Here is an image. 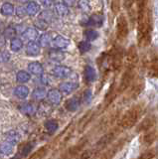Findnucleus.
Instances as JSON below:
<instances>
[{
	"instance_id": "obj_1",
	"label": "nucleus",
	"mask_w": 158,
	"mask_h": 159,
	"mask_svg": "<svg viewBox=\"0 0 158 159\" xmlns=\"http://www.w3.org/2000/svg\"><path fill=\"white\" fill-rule=\"evenodd\" d=\"M138 45L140 47H146L150 44L151 41V31H152V22H151V10L149 7H145L138 10Z\"/></svg>"
},
{
	"instance_id": "obj_2",
	"label": "nucleus",
	"mask_w": 158,
	"mask_h": 159,
	"mask_svg": "<svg viewBox=\"0 0 158 159\" xmlns=\"http://www.w3.org/2000/svg\"><path fill=\"white\" fill-rule=\"evenodd\" d=\"M143 111H144V107H143L142 103H138L136 106L129 108L121 117L120 126L124 129L132 127L137 122L138 119L140 118L141 114L143 113Z\"/></svg>"
},
{
	"instance_id": "obj_3",
	"label": "nucleus",
	"mask_w": 158,
	"mask_h": 159,
	"mask_svg": "<svg viewBox=\"0 0 158 159\" xmlns=\"http://www.w3.org/2000/svg\"><path fill=\"white\" fill-rule=\"evenodd\" d=\"M134 69L135 67H130V66L125 67V72L123 73L121 80H120V87L117 88V91L120 93L126 91V89L132 84L133 80H134V74H135Z\"/></svg>"
},
{
	"instance_id": "obj_4",
	"label": "nucleus",
	"mask_w": 158,
	"mask_h": 159,
	"mask_svg": "<svg viewBox=\"0 0 158 159\" xmlns=\"http://www.w3.org/2000/svg\"><path fill=\"white\" fill-rule=\"evenodd\" d=\"M120 133V128H113L112 130L108 131L106 134H105L100 140L97 142V146L96 149L98 151H101L102 149H103L105 147H106L107 145H110L111 143L113 142V140L118 136V134Z\"/></svg>"
},
{
	"instance_id": "obj_5",
	"label": "nucleus",
	"mask_w": 158,
	"mask_h": 159,
	"mask_svg": "<svg viewBox=\"0 0 158 159\" xmlns=\"http://www.w3.org/2000/svg\"><path fill=\"white\" fill-rule=\"evenodd\" d=\"M128 35V23L124 15H120L116 21V36L120 41H123Z\"/></svg>"
},
{
	"instance_id": "obj_6",
	"label": "nucleus",
	"mask_w": 158,
	"mask_h": 159,
	"mask_svg": "<svg viewBox=\"0 0 158 159\" xmlns=\"http://www.w3.org/2000/svg\"><path fill=\"white\" fill-rule=\"evenodd\" d=\"M142 91H143V82L141 80H137L135 84H133L130 89L127 92V96L125 97V101L129 102V101H132V99H135L141 93Z\"/></svg>"
},
{
	"instance_id": "obj_7",
	"label": "nucleus",
	"mask_w": 158,
	"mask_h": 159,
	"mask_svg": "<svg viewBox=\"0 0 158 159\" xmlns=\"http://www.w3.org/2000/svg\"><path fill=\"white\" fill-rule=\"evenodd\" d=\"M156 120H157V118L155 116H153V114H150V116L144 117L142 119V121L138 124V126L136 128L137 132L147 131V130H149V129L153 128V126H154L156 123Z\"/></svg>"
},
{
	"instance_id": "obj_8",
	"label": "nucleus",
	"mask_w": 158,
	"mask_h": 159,
	"mask_svg": "<svg viewBox=\"0 0 158 159\" xmlns=\"http://www.w3.org/2000/svg\"><path fill=\"white\" fill-rule=\"evenodd\" d=\"M138 61V54L137 50L134 46H130L129 49L127 50L126 53V61H125V66H130V67H136V64Z\"/></svg>"
},
{
	"instance_id": "obj_9",
	"label": "nucleus",
	"mask_w": 158,
	"mask_h": 159,
	"mask_svg": "<svg viewBox=\"0 0 158 159\" xmlns=\"http://www.w3.org/2000/svg\"><path fill=\"white\" fill-rule=\"evenodd\" d=\"M122 50L121 48H115V50L112 53V57H111V66L115 70H118L121 67L122 64Z\"/></svg>"
},
{
	"instance_id": "obj_10",
	"label": "nucleus",
	"mask_w": 158,
	"mask_h": 159,
	"mask_svg": "<svg viewBox=\"0 0 158 159\" xmlns=\"http://www.w3.org/2000/svg\"><path fill=\"white\" fill-rule=\"evenodd\" d=\"M148 76L158 78V56H152L148 62Z\"/></svg>"
},
{
	"instance_id": "obj_11",
	"label": "nucleus",
	"mask_w": 158,
	"mask_h": 159,
	"mask_svg": "<svg viewBox=\"0 0 158 159\" xmlns=\"http://www.w3.org/2000/svg\"><path fill=\"white\" fill-rule=\"evenodd\" d=\"M52 72H53L54 76H56L57 78L66 79L72 74V70L66 66H57L53 69Z\"/></svg>"
},
{
	"instance_id": "obj_12",
	"label": "nucleus",
	"mask_w": 158,
	"mask_h": 159,
	"mask_svg": "<svg viewBox=\"0 0 158 159\" xmlns=\"http://www.w3.org/2000/svg\"><path fill=\"white\" fill-rule=\"evenodd\" d=\"M51 45L53 48H56V49H65L70 45V40L63 36H57L52 41Z\"/></svg>"
},
{
	"instance_id": "obj_13",
	"label": "nucleus",
	"mask_w": 158,
	"mask_h": 159,
	"mask_svg": "<svg viewBox=\"0 0 158 159\" xmlns=\"http://www.w3.org/2000/svg\"><path fill=\"white\" fill-rule=\"evenodd\" d=\"M48 99L52 104H59L62 99V93L60 89H50L48 92Z\"/></svg>"
},
{
	"instance_id": "obj_14",
	"label": "nucleus",
	"mask_w": 158,
	"mask_h": 159,
	"mask_svg": "<svg viewBox=\"0 0 158 159\" xmlns=\"http://www.w3.org/2000/svg\"><path fill=\"white\" fill-rule=\"evenodd\" d=\"M103 24V15L97 13L93 14L90 17V19L86 22L87 26H96V27H101Z\"/></svg>"
},
{
	"instance_id": "obj_15",
	"label": "nucleus",
	"mask_w": 158,
	"mask_h": 159,
	"mask_svg": "<svg viewBox=\"0 0 158 159\" xmlns=\"http://www.w3.org/2000/svg\"><path fill=\"white\" fill-rule=\"evenodd\" d=\"M93 117V111H88L85 116L82 117V119L79 122V131L83 132L85 129L87 128L88 124L92 121V119Z\"/></svg>"
},
{
	"instance_id": "obj_16",
	"label": "nucleus",
	"mask_w": 158,
	"mask_h": 159,
	"mask_svg": "<svg viewBox=\"0 0 158 159\" xmlns=\"http://www.w3.org/2000/svg\"><path fill=\"white\" fill-rule=\"evenodd\" d=\"M79 87V84L77 83H63L60 84L59 87V89L61 91V93L63 94H70L71 93H73L75 89Z\"/></svg>"
},
{
	"instance_id": "obj_17",
	"label": "nucleus",
	"mask_w": 158,
	"mask_h": 159,
	"mask_svg": "<svg viewBox=\"0 0 158 159\" xmlns=\"http://www.w3.org/2000/svg\"><path fill=\"white\" fill-rule=\"evenodd\" d=\"M26 53L27 55L31 57H36L40 54V46L34 41H30L27 44L26 47Z\"/></svg>"
},
{
	"instance_id": "obj_18",
	"label": "nucleus",
	"mask_w": 158,
	"mask_h": 159,
	"mask_svg": "<svg viewBox=\"0 0 158 159\" xmlns=\"http://www.w3.org/2000/svg\"><path fill=\"white\" fill-rule=\"evenodd\" d=\"M80 98L78 97H73L71 98H69L66 102V108L69 111H76L77 109L80 107Z\"/></svg>"
},
{
	"instance_id": "obj_19",
	"label": "nucleus",
	"mask_w": 158,
	"mask_h": 159,
	"mask_svg": "<svg viewBox=\"0 0 158 159\" xmlns=\"http://www.w3.org/2000/svg\"><path fill=\"white\" fill-rule=\"evenodd\" d=\"M85 79L88 83H93L96 81L97 79V73L95 71V69L91 67L90 65L85 68Z\"/></svg>"
},
{
	"instance_id": "obj_20",
	"label": "nucleus",
	"mask_w": 158,
	"mask_h": 159,
	"mask_svg": "<svg viewBox=\"0 0 158 159\" xmlns=\"http://www.w3.org/2000/svg\"><path fill=\"white\" fill-rule=\"evenodd\" d=\"M29 72L34 75H42L43 74V67L39 62H31L28 65Z\"/></svg>"
},
{
	"instance_id": "obj_21",
	"label": "nucleus",
	"mask_w": 158,
	"mask_h": 159,
	"mask_svg": "<svg viewBox=\"0 0 158 159\" xmlns=\"http://www.w3.org/2000/svg\"><path fill=\"white\" fill-rule=\"evenodd\" d=\"M5 140L12 144H16L20 140V134L15 130H10L5 134Z\"/></svg>"
},
{
	"instance_id": "obj_22",
	"label": "nucleus",
	"mask_w": 158,
	"mask_h": 159,
	"mask_svg": "<svg viewBox=\"0 0 158 159\" xmlns=\"http://www.w3.org/2000/svg\"><path fill=\"white\" fill-rule=\"evenodd\" d=\"M55 10L59 16H66L69 14V8L65 2H58L55 4Z\"/></svg>"
},
{
	"instance_id": "obj_23",
	"label": "nucleus",
	"mask_w": 158,
	"mask_h": 159,
	"mask_svg": "<svg viewBox=\"0 0 158 159\" xmlns=\"http://www.w3.org/2000/svg\"><path fill=\"white\" fill-rule=\"evenodd\" d=\"M49 57L52 60H54V61L61 62L66 58V54L63 51H61V50H52V51H50V53H49Z\"/></svg>"
},
{
	"instance_id": "obj_24",
	"label": "nucleus",
	"mask_w": 158,
	"mask_h": 159,
	"mask_svg": "<svg viewBox=\"0 0 158 159\" xmlns=\"http://www.w3.org/2000/svg\"><path fill=\"white\" fill-rule=\"evenodd\" d=\"M39 9H40V6H39V4L35 1L29 2L26 7L27 13L29 16H35V15L39 12Z\"/></svg>"
},
{
	"instance_id": "obj_25",
	"label": "nucleus",
	"mask_w": 158,
	"mask_h": 159,
	"mask_svg": "<svg viewBox=\"0 0 158 159\" xmlns=\"http://www.w3.org/2000/svg\"><path fill=\"white\" fill-rule=\"evenodd\" d=\"M14 94L19 98H25L29 94V89L25 86H18L14 89Z\"/></svg>"
},
{
	"instance_id": "obj_26",
	"label": "nucleus",
	"mask_w": 158,
	"mask_h": 159,
	"mask_svg": "<svg viewBox=\"0 0 158 159\" xmlns=\"http://www.w3.org/2000/svg\"><path fill=\"white\" fill-rule=\"evenodd\" d=\"M35 146V142H27L25 144H23V145L19 148V153L21 154L22 156H27L29 153L32 151V149Z\"/></svg>"
},
{
	"instance_id": "obj_27",
	"label": "nucleus",
	"mask_w": 158,
	"mask_h": 159,
	"mask_svg": "<svg viewBox=\"0 0 158 159\" xmlns=\"http://www.w3.org/2000/svg\"><path fill=\"white\" fill-rule=\"evenodd\" d=\"M44 126H45L46 130L50 133V134H53L57 131V129L59 128V124L56 120H54V119H50V120H48L45 122L44 124Z\"/></svg>"
},
{
	"instance_id": "obj_28",
	"label": "nucleus",
	"mask_w": 158,
	"mask_h": 159,
	"mask_svg": "<svg viewBox=\"0 0 158 159\" xmlns=\"http://www.w3.org/2000/svg\"><path fill=\"white\" fill-rule=\"evenodd\" d=\"M47 92L42 88H38L36 89H34V92L32 93V97L35 101H42L47 97Z\"/></svg>"
},
{
	"instance_id": "obj_29",
	"label": "nucleus",
	"mask_w": 158,
	"mask_h": 159,
	"mask_svg": "<svg viewBox=\"0 0 158 159\" xmlns=\"http://www.w3.org/2000/svg\"><path fill=\"white\" fill-rule=\"evenodd\" d=\"M156 138V134H155V131L152 130V128L149 129V130H147V132L144 134V136H143V141H144L145 144H152L154 142Z\"/></svg>"
},
{
	"instance_id": "obj_30",
	"label": "nucleus",
	"mask_w": 158,
	"mask_h": 159,
	"mask_svg": "<svg viewBox=\"0 0 158 159\" xmlns=\"http://www.w3.org/2000/svg\"><path fill=\"white\" fill-rule=\"evenodd\" d=\"M23 36L29 41H34L38 37V33L34 28H27L23 33Z\"/></svg>"
},
{
	"instance_id": "obj_31",
	"label": "nucleus",
	"mask_w": 158,
	"mask_h": 159,
	"mask_svg": "<svg viewBox=\"0 0 158 159\" xmlns=\"http://www.w3.org/2000/svg\"><path fill=\"white\" fill-rule=\"evenodd\" d=\"M19 109L20 111L24 114H27V116H32L35 112V108L33 107L32 104L30 103H23L19 107Z\"/></svg>"
},
{
	"instance_id": "obj_32",
	"label": "nucleus",
	"mask_w": 158,
	"mask_h": 159,
	"mask_svg": "<svg viewBox=\"0 0 158 159\" xmlns=\"http://www.w3.org/2000/svg\"><path fill=\"white\" fill-rule=\"evenodd\" d=\"M23 47V43L20 39H18V38H13L11 39V43H10V48L12 51L14 52H18V51H20V50L22 49Z\"/></svg>"
},
{
	"instance_id": "obj_33",
	"label": "nucleus",
	"mask_w": 158,
	"mask_h": 159,
	"mask_svg": "<svg viewBox=\"0 0 158 159\" xmlns=\"http://www.w3.org/2000/svg\"><path fill=\"white\" fill-rule=\"evenodd\" d=\"M14 12V6L11 4V3H4L2 6H1V13L3 15H5V16H10L12 15Z\"/></svg>"
},
{
	"instance_id": "obj_34",
	"label": "nucleus",
	"mask_w": 158,
	"mask_h": 159,
	"mask_svg": "<svg viewBox=\"0 0 158 159\" xmlns=\"http://www.w3.org/2000/svg\"><path fill=\"white\" fill-rule=\"evenodd\" d=\"M13 145L14 144L5 141L1 144V154L3 155H9L13 151Z\"/></svg>"
},
{
	"instance_id": "obj_35",
	"label": "nucleus",
	"mask_w": 158,
	"mask_h": 159,
	"mask_svg": "<svg viewBox=\"0 0 158 159\" xmlns=\"http://www.w3.org/2000/svg\"><path fill=\"white\" fill-rule=\"evenodd\" d=\"M30 78H31L30 74L25 71H19L16 76V79L19 83H27L30 80Z\"/></svg>"
},
{
	"instance_id": "obj_36",
	"label": "nucleus",
	"mask_w": 158,
	"mask_h": 159,
	"mask_svg": "<svg viewBox=\"0 0 158 159\" xmlns=\"http://www.w3.org/2000/svg\"><path fill=\"white\" fill-rule=\"evenodd\" d=\"M72 133L70 131V126L67 127V129L64 132H62L60 134V137H59V139H60V144L61 145H65V143L68 141V139L71 137Z\"/></svg>"
},
{
	"instance_id": "obj_37",
	"label": "nucleus",
	"mask_w": 158,
	"mask_h": 159,
	"mask_svg": "<svg viewBox=\"0 0 158 159\" xmlns=\"http://www.w3.org/2000/svg\"><path fill=\"white\" fill-rule=\"evenodd\" d=\"M39 43H40L41 46L47 47L48 45H50L52 43L51 36L49 34H43V35H41L40 39H39Z\"/></svg>"
},
{
	"instance_id": "obj_38",
	"label": "nucleus",
	"mask_w": 158,
	"mask_h": 159,
	"mask_svg": "<svg viewBox=\"0 0 158 159\" xmlns=\"http://www.w3.org/2000/svg\"><path fill=\"white\" fill-rule=\"evenodd\" d=\"M87 143V140H84V141H82V142H80V143H78V145H76V146H74V147H72L70 150H69V153H70V155L71 156H73V155H75V154H77V153H79L80 152L82 149L84 148V146H85V144Z\"/></svg>"
},
{
	"instance_id": "obj_39",
	"label": "nucleus",
	"mask_w": 158,
	"mask_h": 159,
	"mask_svg": "<svg viewBox=\"0 0 158 159\" xmlns=\"http://www.w3.org/2000/svg\"><path fill=\"white\" fill-rule=\"evenodd\" d=\"M78 6L80 7L83 11L85 12H88L91 10V4L88 0H79L78 1Z\"/></svg>"
},
{
	"instance_id": "obj_40",
	"label": "nucleus",
	"mask_w": 158,
	"mask_h": 159,
	"mask_svg": "<svg viewBox=\"0 0 158 159\" xmlns=\"http://www.w3.org/2000/svg\"><path fill=\"white\" fill-rule=\"evenodd\" d=\"M78 48H79V50H80L81 53H87L88 51H90V50H91L92 46H91L90 42H88V41H82V42L79 43Z\"/></svg>"
},
{
	"instance_id": "obj_41",
	"label": "nucleus",
	"mask_w": 158,
	"mask_h": 159,
	"mask_svg": "<svg viewBox=\"0 0 158 159\" xmlns=\"http://www.w3.org/2000/svg\"><path fill=\"white\" fill-rule=\"evenodd\" d=\"M15 35H16V29L12 27V26H9L5 29L4 31V36H5L6 39H13L15 38Z\"/></svg>"
},
{
	"instance_id": "obj_42",
	"label": "nucleus",
	"mask_w": 158,
	"mask_h": 159,
	"mask_svg": "<svg viewBox=\"0 0 158 159\" xmlns=\"http://www.w3.org/2000/svg\"><path fill=\"white\" fill-rule=\"evenodd\" d=\"M85 36L88 41H95V40L98 37V33L95 30H87L85 32Z\"/></svg>"
},
{
	"instance_id": "obj_43",
	"label": "nucleus",
	"mask_w": 158,
	"mask_h": 159,
	"mask_svg": "<svg viewBox=\"0 0 158 159\" xmlns=\"http://www.w3.org/2000/svg\"><path fill=\"white\" fill-rule=\"evenodd\" d=\"M35 26L39 29V30H46L48 28V22L45 21L44 19H41L39 18V20H37V21L35 22Z\"/></svg>"
},
{
	"instance_id": "obj_44",
	"label": "nucleus",
	"mask_w": 158,
	"mask_h": 159,
	"mask_svg": "<svg viewBox=\"0 0 158 159\" xmlns=\"http://www.w3.org/2000/svg\"><path fill=\"white\" fill-rule=\"evenodd\" d=\"M46 153H47V147H42L40 148L37 152H35L33 154V155L31 156V158H43L44 156L46 155Z\"/></svg>"
},
{
	"instance_id": "obj_45",
	"label": "nucleus",
	"mask_w": 158,
	"mask_h": 159,
	"mask_svg": "<svg viewBox=\"0 0 158 159\" xmlns=\"http://www.w3.org/2000/svg\"><path fill=\"white\" fill-rule=\"evenodd\" d=\"M155 156H156V150L155 149H150V150H147L143 154H141L140 158L149 159V158H154Z\"/></svg>"
},
{
	"instance_id": "obj_46",
	"label": "nucleus",
	"mask_w": 158,
	"mask_h": 159,
	"mask_svg": "<svg viewBox=\"0 0 158 159\" xmlns=\"http://www.w3.org/2000/svg\"><path fill=\"white\" fill-rule=\"evenodd\" d=\"M27 14L28 13H27L26 8H24V7H18L16 9V15H17L19 18H24Z\"/></svg>"
},
{
	"instance_id": "obj_47",
	"label": "nucleus",
	"mask_w": 158,
	"mask_h": 159,
	"mask_svg": "<svg viewBox=\"0 0 158 159\" xmlns=\"http://www.w3.org/2000/svg\"><path fill=\"white\" fill-rule=\"evenodd\" d=\"M111 8H112V11L115 14H116L118 11H120V0H112Z\"/></svg>"
},
{
	"instance_id": "obj_48",
	"label": "nucleus",
	"mask_w": 158,
	"mask_h": 159,
	"mask_svg": "<svg viewBox=\"0 0 158 159\" xmlns=\"http://www.w3.org/2000/svg\"><path fill=\"white\" fill-rule=\"evenodd\" d=\"M91 99H92V91L91 89H87L84 93V102L88 103L91 102Z\"/></svg>"
},
{
	"instance_id": "obj_49",
	"label": "nucleus",
	"mask_w": 158,
	"mask_h": 159,
	"mask_svg": "<svg viewBox=\"0 0 158 159\" xmlns=\"http://www.w3.org/2000/svg\"><path fill=\"white\" fill-rule=\"evenodd\" d=\"M133 4H134V0H124V7L129 11L132 9Z\"/></svg>"
},
{
	"instance_id": "obj_50",
	"label": "nucleus",
	"mask_w": 158,
	"mask_h": 159,
	"mask_svg": "<svg viewBox=\"0 0 158 159\" xmlns=\"http://www.w3.org/2000/svg\"><path fill=\"white\" fill-rule=\"evenodd\" d=\"M1 59H2L3 62H8L9 59H10V54H9V52H7V51L2 52V54H1Z\"/></svg>"
},
{
	"instance_id": "obj_51",
	"label": "nucleus",
	"mask_w": 158,
	"mask_h": 159,
	"mask_svg": "<svg viewBox=\"0 0 158 159\" xmlns=\"http://www.w3.org/2000/svg\"><path fill=\"white\" fill-rule=\"evenodd\" d=\"M40 2H41L45 7H50L51 5L54 4V2H55V0H40Z\"/></svg>"
},
{
	"instance_id": "obj_52",
	"label": "nucleus",
	"mask_w": 158,
	"mask_h": 159,
	"mask_svg": "<svg viewBox=\"0 0 158 159\" xmlns=\"http://www.w3.org/2000/svg\"><path fill=\"white\" fill-rule=\"evenodd\" d=\"M41 81L44 84H49V79L46 75H42V78H41Z\"/></svg>"
},
{
	"instance_id": "obj_53",
	"label": "nucleus",
	"mask_w": 158,
	"mask_h": 159,
	"mask_svg": "<svg viewBox=\"0 0 158 159\" xmlns=\"http://www.w3.org/2000/svg\"><path fill=\"white\" fill-rule=\"evenodd\" d=\"M75 1H76V0H64V2H65L66 4H68V5H71V6L75 4Z\"/></svg>"
},
{
	"instance_id": "obj_54",
	"label": "nucleus",
	"mask_w": 158,
	"mask_h": 159,
	"mask_svg": "<svg viewBox=\"0 0 158 159\" xmlns=\"http://www.w3.org/2000/svg\"><path fill=\"white\" fill-rule=\"evenodd\" d=\"M18 2H20V3H26L27 1H29V0H17Z\"/></svg>"
}]
</instances>
